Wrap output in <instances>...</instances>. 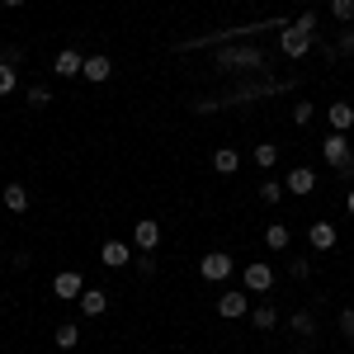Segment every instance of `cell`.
<instances>
[{
    "instance_id": "obj_1",
    "label": "cell",
    "mask_w": 354,
    "mask_h": 354,
    "mask_svg": "<svg viewBox=\"0 0 354 354\" xmlns=\"http://www.w3.org/2000/svg\"><path fill=\"white\" fill-rule=\"evenodd\" d=\"M213 66L218 71H260L265 66V53H255V48H218L213 53Z\"/></svg>"
},
{
    "instance_id": "obj_2",
    "label": "cell",
    "mask_w": 354,
    "mask_h": 354,
    "mask_svg": "<svg viewBox=\"0 0 354 354\" xmlns=\"http://www.w3.org/2000/svg\"><path fill=\"white\" fill-rule=\"evenodd\" d=\"M322 156H326V165H335L340 175H354V147H350V137H345V133H326Z\"/></svg>"
},
{
    "instance_id": "obj_3",
    "label": "cell",
    "mask_w": 354,
    "mask_h": 354,
    "mask_svg": "<svg viewBox=\"0 0 354 354\" xmlns=\"http://www.w3.org/2000/svg\"><path fill=\"white\" fill-rule=\"evenodd\" d=\"M312 43H317V38H312L307 28L279 24V53H283V57H293V62H298V57H307V48H312Z\"/></svg>"
},
{
    "instance_id": "obj_4",
    "label": "cell",
    "mask_w": 354,
    "mask_h": 354,
    "mask_svg": "<svg viewBox=\"0 0 354 354\" xmlns=\"http://www.w3.org/2000/svg\"><path fill=\"white\" fill-rule=\"evenodd\" d=\"M232 270H236V260H232L227 250H208V255L198 260V274H203L208 283H222V279H232Z\"/></svg>"
},
{
    "instance_id": "obj_5",
    "label": "cell",
    "mask_w": 354,
    "mask_h": 354,
    "mask_svg": "<svg viewBox=\"0 0 354 354\" xmlns=\"http://www.w3.org/2000/svg\"><path fill=\"white\" fill-rule=\"evenodd\" d=\"M241 288L245 293H270L274 288V270L265 265V260H250V265L241 270Z\"/></svg>"
},
{
    "instance_id": "obj_6",
    "label": "cell",
    "mask_w": 354,
    "mask_h": 354,
    "mask_svg": "<svg viewBox=\"0 0 354 354\" xmlns=\"http://www.w3.org/2000/svg\"><path fill=\"white\" fill-rule=\"evenodd\" d=\"M283 189H288V194H302V198H307V194L317 189V170H312V165H293V170L283 175Z\"/></svg>"
},
{
    "instance_id": "obj_7",
    "label": "cell",
    "mask_w": 354,
    "mask_h": 354,
    "mask_svg": "<svg viewBox=\"0 0 354 354\" xmlns=\"http://www.w3.org/2000/svg\"><path fill=\"white\" fill-rule=\"evenodd\" d=\"M81 293H85V279H81L76 270H62V274L53 279V298L71 302V298H81Z\"/></svg>"
},
{
    "instance_id": "obj_8",
    "label": "cell",
    "mask_w": 354,
    "mask_h": 354,
    "mask_svg": "<svg viewBox=\"0 0 354 354\" xmlns=\"http://www.w3.org/2000/svg\"><path fill=\"white\" fill-rule=\"evenodd\" d=\"M218 312L227 317V322H241V317H250V298H245L241 288H232V293L218 298Z\"/></svg>"
},
{
    "instance_id": "obj_9",
    "label": "cell",
    "mask_w": 354,
    "mask_h": 354,
    "mask_svg": "<svg viewBox=\"0 0 354 354\" xmlns=\"http://www.w3.org/2000/svg\"><path fill=\"white\" fill-rule=\"evenodd\" d=\"M133 245H137V250H156V245H161V222H156V218H142L133 227Z\"/></svg>"
},
{
    "instance_id": "obj_10",
    "label": "cell",
    "mask_w": 354,
    "mask_h": 354,
    "mask_svg": "<svg viewBox=\"0 0 354 354\" xmlns=\"http://www.w3.org/2000/svg\"><path fill=\"white\" fill-rule=\"evenodd\" d=\"M81 66H85V57L76 53V48H62L53 62V76H62V81H71V76H81Z\"/></svg>"
},
{
    "instance_id": "obj_11",
    "label": "cell",
    "mask_w": 354,
    "mask_h": 354,
    "mask_svg": "<svg viewBox=\"0 0 354 354\" xmlns=\"http://www.w3.org/2000/svg\"><path fill=\"white\" fill-rule=\"evenodd\" d=\"M81 76H85V81H90V85L109 81V76H113V62H109V57H104V53H90V57H85V66H81Z\"/></svg>"
},
{
    "instance_id": "obj_12",
    "label": "cell",
    "mask_w": 354,
    "mask_h": 354,
    "mask_svg": "<svg viewBox=\"0 0 354 354\" xmlns=\"http://www.w3.org/2000/svg\"><path fill=\"white\" fill-rule=\"evenodd\" d=\"M307 241H312V250H335V241H340V232H335V227H330V222H312V227H307Z\"/></svg>"
},
{
    "instance_id": "obj_13",
    "label": "cell",
    "mask_w": 354,
    "mask_h": 354,
    "mask_svg": "<svg viewBox=\"0 0 354 354\" xmlns=\"http://www.w3.org/2000/svg\"><path fill=\"white\" fill-rule=\"evenodd\" d=\"M326 118H330V133H350L354 128V104L350 100H335V104L326 109Z\"/></svg>"
},
{
    "instance_id": "obj_14",
    "label": "cell",
    "mask_w": 354,
    "mask_h": 354,
    "mask_svg": "<svg viewBox=\"0 0 354 354\" xmlns=\"http://www.w3.org/2000/svg\"><path fill=\"white\" fill-rule=\"evenodd\" d=\"M0 203H5L10 213H28V189L19 185V180H10V185L0 189Z\"/></svg>"
},
{
    "instance_id": "obj_15",
    "label": "cell",
    "mask_w": 354,
    "mask_h": 354,
    "mask_svg": "<svg viewBox=\"0 0 354 354\" xmlns=\"http://www.w3.org/2000/svg\"><path fill=\"white\" fill-rule=\"evenodd\" d=\"M100 260H104L109 270H128V260H133V255H128V241H104L100 245Z\"/></svg>"
},
{
    "instance_id": "obj_16",
    "label": "cell",
    "mask_w": 354,
    "mask_h": 354,
    "mask_svg": "<svg viewBox=\"0 0 354 354\" xmlns=\"http://www.w3.org/2000/svg\"><path fill=\"white\" fill-rule=\"evenodd\" d=\"M76 302H81L85 317H104V312H109V293H104V288H85Z\"/></svg>"
},
{
    "instance_id": "obj_17",
    "label": "cell",
    "mask_w": 354,
    "mask_h": 354,
    "mask_svg": "<svg viewBox=\"0 0 354 354\" xmlns=\"http://www.w3.org/2000/svg\"><path fill=\"white\" fill-rule=\"evenodd\" d=\"M288 330H293L298 340H312V335H317V317H312L307 307H298V312L288 317Z\"/></svg>"
},
{
    "instance_id": "obj_18",
    "label": "cell",
    "mask_w": 354,
    "mask_h": 354,
    "mask_svg": "<svg viewBox=\"0 0 354 354\" xmlns=\"http://www.w3.org/2000/svg\"><path fill=\"white\" fill-rule=\"evenodd\" d=\"M250 326L255 330H274L279 326V307H274V302H260V307L250 312Z\"/></svg>"
},
{
    "instance_id": "obj_19",
    "label": "cell",
    "mask_w": 354,
    "mask_h": 354,
    "mask_svg": "<svg viewBox=\"0 0 354 354\" xmlns=\"http://www.w3.org/2000/svg\"><path fill=\"white\" fill-rule=\"evenodd\" d=\"M213 170H218V175H236V170H241V156H236L232 147H222V151H213Z\"/></svg>"
},
{
    "instance_id": "obj_20",
    "label": "cell",
    "mask_w": 354,
    "mask_h": 354,
    "mask_svg": "<svg viewBox=\"0 0 354 354\" xmlns=\"http://www.w3.org/2000/svg\"><path fill=\"white\" fill-rule=\"evenodd\" d=\"M288 241H293V232H288L283 222H270V232H265V245H270V250H288Z\"/></svg>"
},
{
    "instance_id": "obj_21",
    "label": "cell",
    "mask_w": 354,
    "mask_h": 354,
    "mask_svg": "<svg viewBox=\"0 0 354 354\" xmlns=\"http://www.w3.org/2000/svg\"><path fill=\"white\" fill-rule=\"evenodd\" d=\"M15 85H19V66L0 57V100H5V95H15Z\"/></svg>"
},
{
    "instance_id": "obj_22",
    "label": "cell",
    "mask_w": 354,
    "mask_h": 354,
    "mask_svg": "<svg viewBox=\"0 0 354 354\" xmlns=\"http://www.w3.org/2000/svg\"><path fill=\"white\" fill-rule=\"evenodd\" d=\"M53 340H57V350H71V345H76V340H81V330L71 326V322H62V326L53 330Z\"/></svg>"
},
{
    "instance_id": "obj_23",
    "label": "cell",
    "mask_w": 354,
    "mask_h": 354,
    "mask_svg": "<svg viewBox=\"0 0 354 354\" xmlns=\"http://www.w3.org/2000/svg\"><path fill=\"white\" fill-rule=\"evenodd\" d=\"M274 161H279V147H274V142H260V147H255V165H260V170H270Z\"/></svg>"
},
{
    "instance_id": "obj_24",
    "label": "cell",
    "mask_w": 354,
    "mask_h": 354,
    "mask_svg": "<svg viewBox=\"0 0 354 354\" xmlns=\"http://www.w3.org/2000/svg\"><path fill=\"white\" fill-rule=\"evenodd\" d=\"M48 104H53V90L48 85H33L28 90V109H48Z\"/></svg>"
},
{
    "instance_id": "obj_25",
    "label": "cell",
    "mask_w": 354,
    "mask_h": 354,
    "mask_svg": "<svg viewBox=\"0 0 354 354\" xmlns=\"http://www.w3.org/2000/svg\"><path fill=\"white\" fill-rule=\"evenodd\" d=\"M330 15H335L340 24H354V0H330Z\"/></svg>"
},
{
    "instance_id": "obj_26",
    "label": "cell",
    "mask_w": 354,
    "mask_h": 354,
    "mask_svg": "<svg viewBox=\"0 0 354 354\" xmlns=\"http://www.w3.org/2000/svg\"><path fill=\"white\" fill-rule=\"evenodd\" d=\"M279 194H283V180H265V185H260V198H265V203H279Z\"/></svg>"
},
{
    "instance_id": "obj_27",
    "label": "cell",
    "mask_w": 354,
    "mask_h": 354,
    "mask_svg": "<svg viewBox=\"0 0 354 354\" xmlns=\"http://www.w3.org/2000/svg\"><path fill=\"white\" fill-rule=\"evenodd\" d=\"M288 274H293V279H307V274H312V260L293 255V260H288Z\"/></svg>"
},
{
    "instance_id": "obj_28",
    "label": "cell",
    "mask_w": 354,
    "mask_h": 354,
    "mask_svg": "<svg viewBox=\"0 0 354 354\" xmlns=\"http://www.w3.org/2000/svg\"><path fill=\"white\" fill-rule=\"evenodd\" d=\"M312 104H307V100H298V104H293V123H312Z\"/></svg>"
},
{
    "instance_id": "obj_29",
    "label": "cell",
    "mask_w": 354,
    "mask_h": 354,
    "mask_svg": "<svg viewBox=\"0 0 354 354\" xmlns=\"http://www.w3.org/2000/svg\"><path fill=\"white\" fill-rule=\"evenodd\" d=\"M340 335H345V340H354V307H345V312H340Z\"/></svg>"
},
{
    "instance_id": "obj_30",
    "label": "cell",
    "mask_w": 354,
    "mask_h": 354,
    "mask_svg": "<svg viewBox=\"0 0 354 354\" xmlns=\"http://www.w3.org/2000/svg\"><path fill=\"white\" fill-rule=\"evenodd\" d=\"M335 53H354V28H340V38H335Z\"/></svg>"
},
{
    "instance_id": "obj_31",
    "label": "cell",
    "mask_w": 354,
    "mask_h": 354,
    "mask_svg": "<svg viewBox=\"0 0 354 354\" xmlns=\"http://www.w3.org/2000/svg\"><path fill=\"white\" fill-rule=\"evenodd\" d=\"M137 274H156V260H151V250H142V255H137Z\"/></svg>"
},
{
    "instance_id": "obj_32",
    "label": "cell",
    "mask_w": 354,
    "mask_h": 354,
    "mask_svg": "<svg viewBox=\"0 0 354 354\" xmlns=\"http://www.w3.org/2000/svg\"><path fill=\"white\" fill-rule=\"evenodd\" d=\"M293 24H298V28H307V33H312V38H317V15H298V19H293Z\"/></svg>"
},
{
    "instance_id": "obj_33",
    "label": "cell",
    "mask_w": 354,
    "mask_h": 354,
    "mask_svg": "<svg viewBox=\"0 0 354 354\" xmlns=\"http://www.w3.org/2000/svg\"><path fill=\"white\" fill-rule=\"evenodd\" d=\"M345 208H350V218H354V185H350V194H345Z\"/></svg>"
},
{
    "instance_id": "obj_34",
    "label": "cell",
    "mask_w": 354,
    "mask_h": 354,
    "mask_svg": "<svg viewBox=\"0 0 354 354\" xmlns=\"http://www.w3.org/2000/svg\"><path fill=\"white\" fill-rule=\"evenodd\" d=\"M0 5H10V10H19V5H24V0H0Z\"/></svg>"
}]
</instances>
